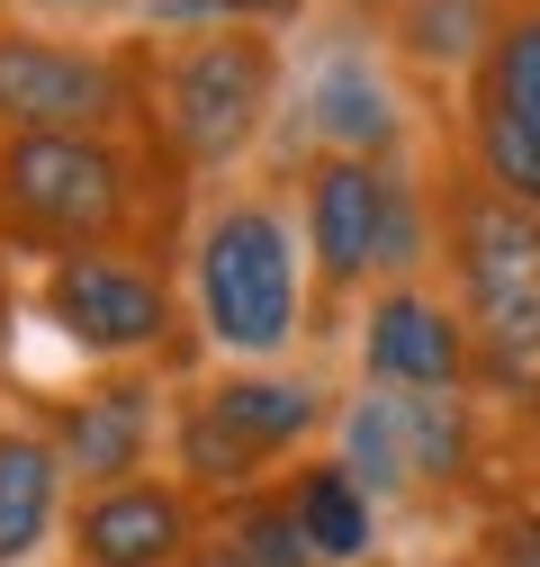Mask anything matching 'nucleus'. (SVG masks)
I'll return each instance as SVG.
<instances>
[{
	"mask_svg": "<svg viewBox=\"0 0 540 567\" xmlns=\"http://www.w3.org/2000/svg\"><path fill=\"white\" fill-rule=\"evenodd\" d=\"M208 523L217 514L198 505L172 468H145V477L73 495L63 549H73V567H180L198 540H208Z\"/></svg>",
	"mask_w": 540,
	"mask_h": 567,
	"instance_id": "13",
	"label": "nucleus"
},
{
	"mask_svg": "<svg viewBox=\"0 0 540 567\" xmlns=\"http://www.w3.org/2000/svg\"><path fill=\"white\" fill-rule=\"evenodd\" d=\"M450 154L540 217V0H505L478 82L450 100Z\"/></svg>",
	"mask_w": 540,
	"mask_h": 567,
	"instance_id": "10",
	"label": "nucleus"
},
{
	"mask_svg": "<svg viewBox=\"0 0 540 567\" xmlns=\"http://www.w3.org/2000/svg\"><path fill=\"white\" fill-rule=\"evenodd\" d=\"M450 567H487V558H478V549H468V558H450Z\"/></svg>",
	"mask_w": 540,
	"mask_h": 567,
	"instance_id": "23",
	"label": "nucleus"
},
{
	"mask_svg": "<svg viewBox=\"0 0 540 567\" xmlns=\"http://www.w3.org/2000/svg\"><path fill=\"white\" fill-rule=\"evenodd\" d=\"M28 19H108V10H135V0H19Z\"/></svg>",
	"mask_w": 540,
	"mask_h": 567,
	"instance_id": "20",
	"label": "nucleus"
},
{
	"mask_svg": "<svg viewBox=\"0 0 540 567\" xmlns=\"http://www.w3.org/2000/svg\"><path fill=\"white\" fill-rule=\"evenodd\" d=\"M280 117H289L280 19H172L154 37V135L198 189L235 181Z\"/></svg>",
	"mask_w": 540,
	"mask_h": 567,
	"instance_id": "3",
	"label": "nucleus"
},
{
	"mask_svg": "<svg viewBox=\"0 0 540 567\" xmlns=\"http://www.w3.org/2000/svg\"><path fill=\"white\" fill-rule=\"evenodd\" d=\"M531 433H540V405H531Z\"/></svg>",
	"mask_w": 540,
	"mask_h": 567,
	"instance_id": "24",
	"label": "nucleus"
},
{
	"mask_svg": "<svg viewBox=\"0 0 540 567\" xmlns=\"http://www.w3.org/2000/svg\"><path fill=\"white\" fill-rule=\"evenodd\" d=\"M289 505H298L307 540H315L333 567H361V558H370V540H378V505H370V486H361L343 460H333V451H315V460L289 468Z\"/></svg>",
	"mask_w": 540,
	"mask_h": 567,
	"instance_id": "17",
	"label": "nucleus"
},
{
	"mask_svg": "<svg viewBox=\"0 0 540 567\" xmlns=\"http://www.w3.org/2000/svg\"><path fill=\"white\" fill-rule=\"evenodd\" d=\"M180 567H252V558H243V549H235V540H226V532L208 523V540H198V549H189Z\"/></svg>",
	"mask_w": 540,
	"mask_h": 567,
	"instance_id": "21",
	"label": "nucleus"
},
{
	"mask_svg": "<svg viewBox=\"0 0 540 567\" xmlns=\"http://www.w3.org/2000/svg\"><path fill=\"white\" fill-rule=\"evenodd\" d=\"M19 270H10V252H0V361H10V324H19Z\"/></svg>",
	"mask_w": 540,
	"mask_h": 567,
	"instance_id": "22",
	"label": "nucleus"
},
{
	"mask_svg": "<svg viewBox=\"0 0 540 567\" xmlns=\"http://www.w3.org/2000/svg\"><path fill=\"white\" fill-rule=\"evenodd\" d=\"M63 567H73V558H63Z\"/></svg>",
	"mask_w": 540,
	"mask_h": 567,
	"instance_id": "25",
	"label": "nucleus"
},
{
	"mask_svg": "<svg viewBox=\"0 0 540 567\" xmlns=\"http://www.w3.org/2000/svg\"><path fill=\"white\" fill-rule=\"evenodd\" d=\"M0 126H73V135H154V37H73L0 19Z\"/></svg>",
	"mask_w": 540,
	"mask_h": 567,
	"instance_id": "9",
	"label": "nucleus"
},
{
	"mask_svg": "<svg viewBox=\"0 0 540 567\" xmlns=\"http://www.w3.org/2000/svg\"><path fill=\"white\" fill-rule=\"evenodd\" d=\"M217 532H226L252 567H333V558L307 540V523H298V505H289V486H261V495H235V505H217Z\"/></svg>",
	"mask_w": 540,
	"mask_h": 567,
	"instance_id": "18",
	"label": "nucleus"
},
{
	"mask_svg": "<svg viewBox=\"0 0 540 567\" xmlns=\"http://www.w3.org/2000/svg\"><path fill=\"white\" fill-rule=\"evenodd\" d=\"M424 91L396 73V54L361 10H333L289 45V135L298 163L343 154V163H415Z\"/></svg>",
	"mask_w": 540,
	"mask_h": 567,
	"instance_id": "8",
	"label": "nucleus"
},
{
	"mask_svg": "<svg viewBox=\"0 0 540 567\" xmlns=\"http://www.w3.org/2000/svg\"><path fill=\"white\" fill-rule=\"evenodd\" d=\"M28 316L82 351L91 370H163L189 379V289L172 252H91V261H54L28 279Z\"/></svg>",
	"mask_w": 540,
	"mask_h": 567,
	"instance_id": "7",
	"label": "nucleus"
},
{
	"mask_svg": "<svg viewBox=\"0 0 540 567\" xmlns=\"http://www.w3.org/2000/svg\"><path fill=\"white\" fill-rule=\"evenodd\" d=\"M298 226H307V270H315V324H333L352 298L387 289V279L442 270V217H433L424 163L315 154L298 163Z\"/></svg>",
	"mask_w": 540,
	"mask_h": 567,
	"instance_id": "6",
	"label": "nucleus"
},
{
	"mask_svg": "<svg viewBox=\"0 0 540 567\" xmlns=\"http://www.w3.org/2000/svg\"><path fill=\"white\" fill-rule=\"evenodd\" d=\"M361 379L387 396H478V333L442 289V270L361 298Z\"/></svg>",
	"mask_w": 540,
	"mask_h": 567,
	"instance_id": "11",
	"label": "nucleus"
},
{
	"mask_svg": "<svg viewBox=\"0 0 540 567\" xmlns=\"http://www.w3.org/2000/svg\"><path fill=\"white\" fill-rule=\"evenodd\" d=\"M468 549H478L487 567H540V495H505V505H487Z\"/></svg>",
	"mask_w": 540,
	"mask_h": 567,
	"instance_id": "19",
	"label": "nucleus"
},
{
	"mask_svg": "<svg viewBox=\"0 0 540 567\" xmlns=\"http://www.w3.org/2000/svg\"><path fill=\"white\" fill-rule=\"evenodd\" d=\"M73 523V477H63V451L45 423L0 414V567H28L63 540Z\"/></svg>",
	"mask_w": 540,
	"mask_h": 567,
	"instance_id": "15",
	"label": "nucleus"
},
{
	"mask_svg": "<svg viewBox=\"0 0 540 567\" xmlns=\"http://www.w3.org/2000/svg\"><path fill=\"white\" fill-rule=\"evenodd\" d=\"M172 388H180V379H163V370H91L73 396L54 405L45 433H54V451H63L73 495L154 468V451L172 442Z\"/></svg>",
	"mask_w": 540,
	"mask_h": 567,
	"instance_id": "12",
	"label": "nucleus"
},
{
	"mask_svg": "<svg viewBox=\"0 0 540 567\" xmlns=\"http://www.w3.org/2000/svg\"><path fill=\"white\" fill-rule=\"evenodd\" d=\"M442 217V289L478 333V396L540 405V217L496 198L450 145L433 154Z\"/></svg>",
	"mask_w": 540,
	"mask_h": 567,
	"instance_id": "4",
	"label": "nucleus"
},
{
	"mask_svg": "<svg viewBox=\"0 0 540 567\" xmlns=\"http://www.w3.org/2000/svg\"><path fill=\"white\" fill-rule=\"evenodd\" d=\"M180 181L189 172L163 154V135L0 126V252L28 270L91 252H172Z\"/></svg>",
	"mask_w": 540,
	"mask_h": 567,
	"instance_id": "1",
	"label": "nucleus"
},
{
	"mask_svg": "<svg viewBox=\"0 0 540 567\" xmlns=\"http://www.w3.org/2000/svg\"><path fill=\"white\" fill-rule=\"evenodd\" d=\"M361 19L378 28V45L396 54V73L415 82V91H468L478 82V63L496 45V19H505V0H361Z\"/></svg>",
	"mask_w": 540,
	"mask_h": 567,
	"instance_id": "14",
	"label": "nucleus"
},
{
	"mask_svg": "<svg viewBox=\"0 0 540 567\" xmlns=\"http://www.w3.org/2000/svg\"><path fill=\"white\" fill-rule=\"evenodd\" d=\"M405 414V468H415V495H459L487 468V414L478 396H396Z\"/></svg>",
	"mask_w": 540,
	"mask_h": 567,
	"instance_id": "16",
	"label": "nucleus"
},
{
	"mask_svg": "<svg viewBox=\"0 0 540 567\" xmlns=\"http://www.w3.org/2000/svg\"><path fill=\"white\" fill-rule=\"evenodd\" d=\"M180 289L189 324L217 361L280 370L315 324V270H307V226L298 198L270 181H208L180 226Z\"/></svg>",
	"mask_w": 540,
	"mask_h": 567,
	"instance_id": "2",
	"label": "nucleus"
},
{
	"mask_svg": "<svg viewBox=\"0 0 540 567\" xmlns=\"http://www.w3.org/2000/svg\"><path fill=\"white\" fill-rule=\"evenodd\" d=\"M333 423H343V405H333L324 379L307 370H252V361H208L189 370L172 388V477L198 495V505H235V495H261L280 468L315 460L333 442Z\"/></svg>",
	"mask_w": 540,
	"mask_h": 567,
	"instance_id": "5",
	"label": "nucleus"
}]
</instances>
